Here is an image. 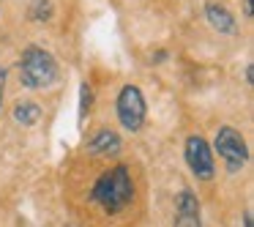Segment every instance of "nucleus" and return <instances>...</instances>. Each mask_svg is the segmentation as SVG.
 <instances>
[{"instance_id":"nucleus-1","label":"nucleus","mask_w":254,"mask_h":227,"mask_svg":"<svg viewBox=\"0 0 254 227\" xmlns=\"http://www.w3.org/2000/svg\"><path fill=\"white\" fill-rule=\"evenodd\" d=\"M90 200L99 203L107 214H118V211L126 208V205L134 200V181H131L128 167H123V164L110 167V170L93 183Z\"/></svg>"},{"instance_id":"nucleus-2","label":"nucleus","mask_w":254,"mask_h":227,"mask_svg":"<svg viewBox=\"0 0 254 227\" xmlns=\"http://www.w3.org/2000/svg\"><path fill=\"white\" fill-rule=\"evenodd\" d=\"M19 77H22L25 88H50L58 79V63L55 58L50 55L41 47H28L19 58Z\"/></svg>"},{"instance_id":"nucleus-3","label":"nucleus","mask_w":254,"mask_h":227,"mask_svg":"<svg viewBox=\"0 0 254 227\" xmlns=\"http://www.w3.org/2000/svg\"><path fill=\"white\" fill-rule=\"evenodd\" d=\"M115 110H118V121H121L123 129L128 132H139L145 123V96L137 85H123L121 93H118L115 101Z\"/></svg>"},{"instance_id":"nucleus-4","label":"nucleus","mask_w":254,"mask_h":227,"mask_svg":"<svg viewBox=\"0 0 254 227\" xmlns=\"http://www.w3.org/2000/svg\"><path fill=\"white\" fill-rule=\"evenodd\" d=\"M216 151L219 156L224 159L227 170L238 172L243 164L249 161V148H246V140L241 137V132H235L232 126H221L219 134H216Z\"/></svg>"},{"instance_id":"nucleus-5","label":"nucleus","mask_w":254,"mask_h":227,"mask_svg":"<svg viewBox=\"0 0 254 227\" xmlns=\"http://www.w3.org/2000/svg\"><path fill=\"white\" fill-rule=\"evenodd\" d=\"M186 164H189V170L197 178H202V181H210V178H213V172H216L213 151L205 143V137H199V134L186 137Z\"/></svg>"},{"instance_id":"nucleus-6","label":"nucleus","mask_w":254,"mask_h":227,"mask_svg":"<svg viewBox=\"0 0 254 227\" xmlns=\"http://www.w3.org/2000/svg\"><path fill=\"white\" fill-rule=\"evenodd\" d=\"M175 227H202V222H199V203L191 189H183L175 200Z\"/></svg>"},{"instance_id":"nucleus-7","label":"nucleus","mask_w":254,"mask_h":227,"mask_svg":"<svg viewBox=\"0 0 254 227\" xmlns=\"http://www.w3.org/2000/svg\"><path fill=\"white\" fill-rule=\"evenodd\" d=\"M121 137H118L112 129H99L93 137L88 140V151L93 156H110V153H118L121 151Z\"/></svg>"},{"instance_id":"nucleus-8","label":"nucleus","mask_w":254,"mask_h":227,"mask_svg":"<svg viewBox=\"0 0 254 227\" xmlns=\"http://www.w3.org/2000/svg\"><path fill=\"white\" fill-rule=\"evenodd\" d=\"M205 19H208V25L213 30H219V33H235V28H238L235 17H232L224 6H219V3H208V6H205Z\"/></svg>"},{"instance_id":"nucleus-9","label":"nucleus","mask_w":254,"mask_h":227,"mask_svg":"<svg viewBox=\"0 0 254 227\" xmlns=\"http://www.w3.org/2000/svg\"><path fill=\"white\" fill-rule=\"evenodd\" d=\"M39 118H41V107L36 101H19L14 107V121L22 123V126H33V123H39Z\"/></svg>"},{"instance_id":"nucleus-10","label":"nucleus","mask_w":254,"mask_h":227,"mask_svg":"<svg viewBox=\"0 0 254 227\" xmlns=\"http://www.w3.org/2000/svg\"><path fill=\"white\" fill-rule=\"evenodd\" d=\"M50 17H52V3L50 0H36L33 8H30V19H36V22H47Z\"/></svg>"},{"instance_id":"nucleus-11","label":"nucleus","mask_w":254,"mask_h":227,"mask_svg":"<svg viewBox=\"0 0 254 227\" xmlns=\"http://www.w3.org/2000/svg\"><path fill=\"white\" fill-rule=\"evenodd\" d=\"M90 110V85L82 82V96H79V118H85Z\"/></svg>"},{"instance_id":"nucleus-12","label":"nucleus","mask_w":254,"mask_h":227,"mask_svg":"<svg viewBox=\"0 0 254 227\" xmlns=\"http://www.w3.org/2000/svg\"><path fill=\"white\" fill-rule=\"evenodd\" d=\"M3 93H6V69L0 66V107H3Z\"/></svg>"},{"instance_id":"nucleus-13","label":"nucleus","mask_w":254,"mask_h":227,"mask_svg":"<svg viewBox=\"0 0 254 227\" xmlns=\"http://www.w3.org/2000/svg\"><path fill=\"white\" fill-rule=\"evenodd\" d=\"M243 14H246V19H252V0H243Z\"/></svg>"},{"instance_id":"nucleus-14","label":"nucleus","mask_w":254,"mask_h":227,"mask_svg":"<svg viewBox=\"0 0 254 227\" xmlns=\"http://www.w3.org/2000/svg\"><path fill=\"white\" fill-rule=\"evenodd\" d=\"M252 79H254V69H252V66H246V82L252 85Z\"/></svg>"}]
</instances>
